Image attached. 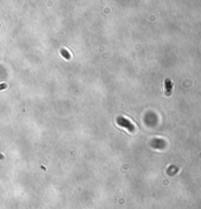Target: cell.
<instances>
[{
	"label": "cell",
	"mask_w": 201,
	"mask_h": 209,
	"mask_svg": "<svg viewBox=\"0 0 201 209\" xmlns=\"http://www.w3.org/2000/svg\"><path fill=\"white\" fill-rule=\"evenodd\" d=\"M61 54L63 55V57L65 58L66 60H70L71 58V56H70V54H69V52L67 51V50H65V49H61Z\"/></svg>",
	"instance_id": "obj_3"
},
{
	"label": "cell",
	"mask_w": 201,
	"mask_h": 209,
	"mask_svg": "<svg viewBox=\"0 0 201 209\" xmlns=\"http://www.w3.org/2000/svg\"><path fill=\"white\" fill-rule=\"evenodd\" d=\"M117 123L120 126H122V127H125L126 129H128L130 132H132V131H134V129H136L134 125L132 124L130 120H128L127 118H125L124 116H118V117H117Z\"/></svg>",
	"instance_id": "obj_1"
},
{
	"label": "cell",
	"mask_w": 201,
	"mask_h": 209,
	"mask_svg": "<svg viewBox=\"0 0 201 209\" xmlns=\"http://www.w3.org/2000/svg\"><path fill=\"white\" fill-rule=\"evenodd\" d=\"M165 88H166V94L167 95H170L171 92H172L173 89V82L170 78H167L165 80Z\"/></svg>",
	"instance_id": "obj_2"
}]
</instances>
